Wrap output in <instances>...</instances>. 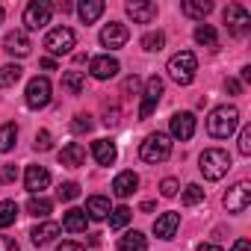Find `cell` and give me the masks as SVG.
<instances>
[{
    "instance_id": "obj_37",
    "label": "cell",
    "mask_w": 251,
    "mask_h": 251,
    "mask_svg": "<svg viewBox=\"0 0 251 251\" xmlns=\"http://www.w3.org/2000/svg\"><path fill=\"white\" fill-rule=\"evenodd\" d=\"M71 130L74 133H89L92 130V115H74V121H71Z\"/></svg>"
},
{
    "instance_id": "obj_45",
    "label": "cell",
    "mask_w": 251,
    "mask_h": 251,
    "mask_svg": "<svg viewBox=\"0 0 251 251\" xmlns=\"http://www.w3.org/2000/svg\"><path fill=\"white\" fill-rule=\"evenodd\" d=\"M56 251H83V245H80V242H59Z\"/></svg>"
},
{
    "instance_id": "obj_41",
    "label": "cell",
    "mask_w": 251,
    "mask_h": 251,
    "mask_svg": "<svg viewBox=\"0 0 251 251\" xmlns=\"http://www.w3.org/2000/svg\"><path fill=\"white\" fill-rule=\"evenodd\" d=\"M33 145H36V151H50V145H53V142H50V133H48V130H39Z\"/></svg>"
},
{
    "instance_id": "obj_29",
    "label": "cell",
    "mask_w": 251,
    "mask_h": 251,
    "mask_svg": "<svg viewBox=\"0 0 251 251\" xmlns=\"http://www.w3.org/2000/svg\"><path fill=\"white\" fill-rule=\"evenodd\" d=\"M62 89H65L68 95H80V92L86 89L83 71H65V74H62Z\"/></svg>"
},
{
    "instance_id": "obj_38",
    "label": "cell",
    "mask_w": 251,
    "mask_h": 251,
    "mask_svg": "<svg viewBox=\"0 0 251 251\" xmlns=\"http://www.w3.org/2000/svg\"><path fill=\"white\" fill-rule=\"evenodd\" d=\"M236 148H239V154H242V157H248V154H251V127H248V124L239 130V142H236Z\"/></svg>"
},
{
    "instance_id": "obj_25",
    "label": "cell",
    "mask_w": 251,
    "mask_h": 251,
    "mask_svg": "<svg viewBox=\"0 0 251 251\" xmlns=\"http://www.w3.org/2000/svg\"><path fill=\"white\" fill-rule=\"evenodd\" d=\"M56 233H59V225L56 222H42V225H36L30 230V239H33V245H48V242H53Z\"/></svg>"
},
{
    "instance_id": "obj_44",
    "label": "cell",
    "mask_w": 251,
    "mask_h": 251,
    "mask_svg": "<svg viewBox=\"0 0 251 251\" xmlns=\"http://www.w3.org/2000/svg\"><path fill=\"white\" fill-rule=\"evenodd\" d=\"M225 89H227L230 95H239V92H242V83H239V80H233V77H227V83H225Z\"/></svg>"
},
{
    "instance_id": "obj_14",
    "label": "cell",
    "mask_w": 251,
    "mask_h": 251,
    "mask_svg": "<svg viewBox=\"0 0 251 251\" xmlns=\"http://www.w3.org/2000/svg\"><path fill=\"white\" fill-rule=\"evenodd\" d=\"M24 186H27L30 195H42V189L50 186V172H48L45 166H27V172H24Z\"/></svg>"
},
{
    "instance_id": "obj_10",
    "label": "cell",
    "mask_w": 251,
    "mask_h": 251,
    "mask_svg": "<svg viewBox=\"0 0 251 251\" xmlns=\"http://www.w3.org/2000/svg\"><path fill=\"white\" fill-rule=\"evenodd\" d=\"M127 39H130V30L124 27V24H118V21H109V24L100 30V45L109 48V50L124 48V45H127Z\"/></svg>"
},
{
    "instance_id": "obj_51",
    "label": "cell",
    "mask_w": 251,
    "mask_h": 251,
    "mask_svg": "<svg viewBox=\"0 0 251 251\" xmlns=\"http://www.w3.org/2000/svg\"><path fill=\"white\" fill-rule=\"evenodd\" d=\"M3 15H6V9H3V6H0V24H3Z\"/></svg>"
},
{
    "instance_id": "obj_15",
    "label": "cell",
    "mask_w": 251,
    "mask_h": 251,
    "mask_svg": "<svg viewBox=\"0 0 251 251\" xmlns=\"http://www.w3.org/2000/svg\"><path fill=\"white\" fill-rule=\"evenodd\" d=\"M124 9H127V15L133 18V24H151L157 18V3L154 0H130Z\"/></svg>"
},
{
    "instance_id": "obj_20",
    "label": "cell",
    "mask_w": 251,
    "mask_h": 251,
    "mask_svg": "<svg viewBox=\"0 0 251 251\" xmlns=\"http://www.w3.org/2000/svg\"><path fill=\"white\" fill-rule=\"evenodd\" d=\"M92 157H95L100 166H112L115 157H118V148H115V142H109V139H95V145H92Z\"/></svg>"
},
{
    "instance_id": "obj_49",
    "label": "cell",
    "mask_w": 251,
    "mask_h": 251,
    "mask_svg": "<svg viewBox=\"0 0 251 251\" xmlns=\"http://www.w3.org/2000/svg\"><path fill=\"white\" fill-rule=\"evenodd\" d=\"M198 251H222L219 245H210V242H204V245H198Z\"/></svg>"
},
{
    "instance_id": "obj_12",
    "label": "cell",
    "mask_w": 251,
    "mask_h": 251,
    "mask_svg": "<svg viewBox=\"0 0 251 251\" xmlns=\"http://www.w3.org/2000/svg\"><path fill=\"white\" fill-rule=\"evenodd\" d=\"M169 130H172L175 139L189 142V139L195 136V115H192V112H175L172 121H169Z\"/></svg>"
},
{
    "instance_id": "obj_46",
    "label": "cell",
    "mask_w": 251,
    "mask_h": 251,
    "mask_svg": "<svg viewBox=\"0 0 251 251\" xmlns=\"http://www.w3.org/2000/svg\"><path fill=\"white\" fill-rule=\"evenodd\" d=\"M139 89V77H127L124 80V92H136Z\"/></svg>"
},
{
    "instance_id": "obj_3",
    "label": "cell",
    "mask_w": 251,
    "mask_h": 251,
    "mask_svg": "<svg viewBox=\"0 0 251 251\" xmlns=\"http://www.w3.org/2000/svg\"><path fill=\"white\" fill-rule=\"evenodd\" d=\"M169 77L177 83V86H189L192 80H195V71H198V59H195V53L192 50H180V53H175L172 59H169Z\"/></svg>"
},
{
    "instance_id": "obj_43",
    "label": "cell",
    "mask_w": 251,
    "mask_h": 251,
    "mask_svg": "<svg viewBox=\"0 0 251 251\" xmlns=\"http://www.w3.org/2000/svg\"><path fill=\"white\" fill-rule=\"evenodd\" d=\"M0 251H21L12 236H0Z\"/></svg>"
},
{
    "instance_id": "obj_9",
    "label": "cell",
    "mask_w": 251,
    "mask_h": 251,
    "mask_svg": "<svg viewBox=\"0 0 251 251\" xmlns=\"http://www.w3.org/2000/svg\"><path fill=\"white\" fill-rule=\"evenodd\" d=\"M160 98H163V80L154 74V77H148V83H145V95H142V106H139V118H151V112L157 109V103H160Z\"/></svg>"
},
{
    "instance_id": "obj_6",
    "label": "cell",
    "mask_w": 251,
    "mask_h": 251,
    "mask_svg": "<svg viewBox=\"0 0 251 251\" xmlns=\"http://www.w3.org/2000/svg\"><path fill=\"white\" fill-rule=\"evenodd\" d=\"M50 15H53V6L48 0H33L24 9V27L27 30H42V27L50 24Z\"/></svg>"
},
{
    "instance_id": "obj_42",
    "label": "cell",
    "mask_w": 251,
    "mask_h": 251,
    "mask_svg": "<svg viewBox=\"0 0 251 251\" xmlns=\"http://www.w3.org/2000/svg\"><path fill=\"white\" fill-rule=\"evenodd\" d=\"M103 124H106V127H115V124H118V109H115V106H106V112H103Z\"/></svg>"
},
{
    "instance_id": "obj_48",
    "label": "cell",
    "mask_w": 251,
    "mask_h": 251,
    "mask_svg": "<svg viewBox=\"0 0 251 251\" xmlns=\"http://www.w3.org/2000/svg\"><path fill=\"white\" fill-rule=\"evenodd\" d=\"M42 68H45V71H56V62L48 56V59H42Z\"/></svg>"
},
{
    "instance_id": "obj_2",
    "label": "cell",
    "mask_w": 251,
    "mask_h": 251,
    "mask_svg": "<svg viewBox=\"0 0 251 251\" xmlns=\"http://www.w3.org/2000/svg\"><path fill=\"white\" fill-rule=\"evenodd\" d=\"M236 124H239V109L236 106H216L207 118V133L216 136V139H227L233 130H236Z\"/></svg>"
},
{
    "instance_id": "obj_13",
    "label": "cell",
    "mask_w": 251,
    "mask_h": 251,
    "mask_svg": "<svg viewBox=\"0 0 251 251\" xmlns=\"http://www.w3.org/2000/svg\"><path fill=\"white\" fill-rule=\"evenodd\" d=\"M89 71H92L95 80H112V77L121 71V65H118L115 56L103 53V56H92V59H89Z\"/></svg>"
},
{
    "instance_id": "obj_18",
    "label": "cell",
    "mask_w": 251,
    "mask_h": 251,
    "mask_svg": "<svg viewBox=\"0 0 251 251\" xmlns=\"http://www.w3.org/2000/svg\"><path fill=\"white\" fill-rule=\"evenodd\" d=\"M59 163H62L65 169H80V166L86 163V148H83L80 142H68V145L59 151Z\"/></svg>"
},
{
    "instance_id": "obj_11",
    "label": "cell",
    "mask_w": 251,
    "mask_h": 251,
    "mask_svg": "<svg viewBox=\"0 0 251 251\" xmlns=\"http://www.w3.org/2000/svg\"><path fill=\"white\" fill-rule=\"evenodd\" d=\"M225 24H227V30H230L233 36H245V33L251 30V15H248L239 3H230V6L225 9Z\"/></svg>"
},
{
    "instance_id": "obj_34",
    "label": "cell",
    "mask_w": 251,
    "mask_h": 251,
    "mask_svg": "<svg viewBox=\"0 0 251 251\" xmlns=\"http://www.w3.org/2000/svg\"><path fill=\"white\" fill-rule=\"evenodd\" d=\"M163 45H166V36L157 30V33H145L142 36V48L145 50H151V53H157V50H163Z\"/></svg>"
},
{
    "instance_id": "obj_17",
    "label": "cell",
    "mask_w": 251,
    "mask_h": 251,
    "mask_svg": "<svg viewBox=\"0 0 251 251\" xmlns=\"http://www.w3.org/2000/svg\"><path fill=\"white\" fill-rule=\"evenodd\" d=\"M136 186H139V175H136V172H121V175H115V180H112V192H115L118 198H130V195L136 192Z\"/></svg>"
},
{
    "instance_id": "obj_26",
    "label": "cell",
    "mask_w": 251,
    "mask_h": 251,
    "mask_svg": "<svg viewBox=\"0 0 251 251\" xmlns=\"http://www.w3.org/2000/svg\"><path fill=\"white\" fill-rule=\"evenodd\" d=\"M145 248H148V239L142 230H127L118 239V251H145Z\"/></svg>"
},
{
    "instance_id": "obj_1",
    "label": "cell",
    "mask_w": 251,
    "mask_h": 251,
    "mask_svg": "<svg viewBox=\"0 0 251 251\" xmlns=\"http://www.w3.org/2000/svg\"><path fill=\"white\" fill-rule=\"evenodd\" d=\"M230 154L225 148H207L201 157H198V169L204 175V180H222L227 172H230Z\"/></svg>"
},
{
    "instance_id": "obj_50",
    "label": "cell",
    "mask_w": 251,
    "mask_h": 251,
    "mask_svg": "<svg viewBox=\"0 0 251 251\" xmlns=\"http://www.w3.org/2000/svg\"><path fill=\"white\" fill-rule=\"evenodd\" d=\"M242 80H245V83L251 80V65H245V68H242Z\"/></svg>"
},
{
    "instance_id": "obj_4",
    "label": "cell",
    "mask_w": 251,
    "mask_h": 251,
    "mask_svg": "<svg viewBox=\"0 0 251 251\" xmlns=\"http://www.w3.org/2000/svg\"><path fill=\"white\" fill-rule=\"evenodd\" d=\"M139 157H142L145 163H151V166L166 163V160L172 157V136H166V133H151V136H145V142H142V148H139Z\"/></svg>"
},
{
    "instance_id": "obj_35",
    "label": "cell",
    "mask_w": 251,
    "mask_h": 251,
    "mask_svg": "<svg viewBox=\"0 0 251 251\" xmlns=\"http://www.w3.org/2000/svg\"><path fill=\"white\" fill-rule=\"evenodd\" d=\"M204 201V189L198 186V183H189L186 189H183V204L186 207H195V204H201Z\"/></svg>"
},
{
    "instance_id": "obj_7",
    "label": "cell",
    "mask_w": 251,
    "mask_h": 251,
    "mask_svg": "<svg viewBox=\"0 0 251 251\" xmlns=\"http://www.w3.org/2000/svg\"><path fill=\"white\" fill-rule=\"evenodd\" d=\"M74 42H77V36H74L71 27H53V30L48 33V39H45V48H48L53 56H62V53H71Z\"/></svg>"
},
{
    "instance_id": "obj_22",
    "label": "cell",
    "mask_w": 251,
    "mask_h": 251,
    "mask_svg": "<svg viewBox=\"0 0 251 251\" xmlns=\"http://www.w3.org/2000/svg\"><path fill=\"white\" fill-rule=\"evenodd\" d=\"M109 213H112L109 198H103V195H92V198L86 201V216H89V219L103 222V219H109Z\"/></svg>"
},
{
    "instance_id": "obj_19",
    "label": "cell",
    "mask_w": 251,
    "mask_h": 251,
    "mask_svg": "<svg viewBox=\"0 0 251 251\" xmlns=\"http://www.w3.org/2000/svg\"><path fill=\"white\" fill-rule=\"evenodd\" d=\"M177 227H180V213H163V216H157V222H154V233H157L160 239H172V236L177 233Z\"/></svg>"
},
{
    "instance_id": "obj_33",
    "label": "cell",
    "mask_w": 251,
    "mask_h": 251,
    "mask_svg": "<svg viewBox=\"0 0 251 251\" xmlns=\"http://www.w3.org/2000/svg\"><path fill=\"white\" fill-rule=\"evenodd\" d=\"M18 219V204L15 201H0V227H9Z\"/></svg>"
},
{
    "instance_id": "obj_5",
    "label": "cell",
    "mask_w": 251,
    "mask_h": 251,
    "mask_svg": "<svg viewBox=\"0 0 251 251\" xmlns=\"http://www.w3.org/2000/svg\"><path fill=\"white\" fill-rule=\"evenodd\" d=\"M24 100L30 109H45L50 103V80L48 77H33L27 83V92H24Z\"/></svg>"
},
{
    "instance_id": "obj_30",
    "label": "cell",
    "mask_w": 251,
    "mask_h": 251,
    "mask_svg": "<svg viewBox=\"0 0 251 251\" xmlns=\"http://www.w3.org/2000/svg\"><path fill=\"white\" fill-rule=\"evenodd\" d=\"M15 142H18V127H15V121H9V124H3V127H0V154L12 151Z\"/></svg>"
},
{
    "instance_id": "obj_21",
    "label": "cell",
    "mask_w": 251,
    "mask_h": 251,
    "mask_svg": "<svg viewBox=\"0 0 251 251\" xmlns=\"http://www.w3.org/2000/svg\"><path fill=\"white\" fill-rule=\"evenodd\" d=\"M180 12H183L186 18L204 21V18L213 12V0H183V3H180Z\"/></svg>"
},
{
    "instance_id": "obj_31",
    "label": "cell",
    "mask_w": 251,
    "mask_h": 251,
    "mask_svg": "<svg viewBox=\"0 0 251 251\" xmlns=\"http://www.w3.org/2000/svg\"><path fill=\"white\" fill-rule=\"evenodd\" d=\"M130 219H133V210L121 204V207H115V210L109 213V227H112V230H121V227H127Z\"/></svg>"
},
{
    "instance_id": "obj_23",
    "label": "cell",
    "mask_w": 251,
    "mask_h": 251,
    "mask_svg": "<svg viewBox=\"0 0 251 251\" xmlns=\"http://www.w3.org/2000/svg\"><path fill=\"white\" fill-rule=\"evenodd\" d=\"M103 0H83V3L77 6V15H80V21L83 24H95L100 15H103Z\"/></svg>"
},
{
    "instance_id": "obj_27",
    "label": "cell",
    "mask_w": 251,
    "mask_h": 251,
    "mask_svg": "<svg viewBox=\"0 0 251 251\" xmlns=\"http://www.w3.org/2000/svg\"><path fill=\"white\" fill-rule=\"evenodd\" d=\"M50 210H53V201H50V198L33 195V198L27 201V213H30V216H36V219H48V216H50Z\"/></svg>"
},
{
    "instance_id": "obj_16",
    "label": "cell",
    "mask_w": 251,
    "mask_h": 251,
    "mask_svg": "<svg viewBox=\"0 0 251 251\" xmlns=\"http://www.w3.org/2000/svg\"><path fill=\"white\" fill-rule=\"evenodd\" d=\"M3 50H6L9 56H27V53L33 50L30 36H27L24 30H12V33L3 39Z\"/></svg>"
},
{
    "instance_id": "obj_40",
    "label": "cell",
    "mask_w": 251,
    "mask_h": 251,
    "mask_svg": "<svg viewBox=\"0 0 251 251\" xmlns=\"http://www.w3.org/2000/svg\"><path fill=\"white\" fill-rule=\"evenodd\" d=\"M177 189H180V183H177L175 177H166V180L160 183V192H163V198H175V195H177Z\"/></svg>"
},
{
    "instance_id": "obj_24",
    "label": "cell",
    "mask_w": 251,
    "mask_h": 251,
    "mask_svg": "<svg viewBox=\"0 0 251 251\" xmlns=\"http://www.w3.org/2000/svg\"><path fill=\"white\" fill-rule=\"evenodd\" d=\"M86 225H89V216H86V210H77V207H71V210L65 213V219H62V227H65L68 233H83Z\"/></svg>"
},
{
    "instance_id": "obj_36",
    "label": "cell",
    "mask_w": 251,
    "mask_h": 251,
    "mask_svg": "<svg viewBox=\"0 0 251 251\" xmlns=\"http://www.w3.org/2000/svg\"><path fill=\"white\" fill-rule=\"evenodd\" d=\"M56 195H59V201H74V198L80 195V183L68 180V183H62V186L56 189Z\"/></svg>"
},
{
    "instance_id": "obj_8",
    "label": "cell",
    "mask_w": 251,
    "mask_h": 251,
    "mask_svg": "<svg viewBox=\"0 0 251 251\" xmlns=\"http://www.w3.org/2000/svg\"><path fill=\"white\" fill-rule=\"evenodd\" d=\"M225 207H227V213H245L248 210V204H251V183L248 180H239V183H233L227 192H225Z\"/></svg>"
},
{
    "instance_id": "obj_32",
    "label": "cell",
    "mask_w": 251,
    "mask_h": 251,
    "mask_svg": "<svg viewBox=\"0 0 251 251\" xmlns=\"http://www.w3.org/2000/svg\"><path fill=\"white\" fill-rule=\"evenodd\" d=\"M192 36H195V42L204 45V48H216V45H219V36H216V30H213L210 24H198Z\"/></svg>"
},
{
    "instance_id": "obj_39",
    "label": "cell",
    "mask_w": 251,
    "mask_h": 251,
    "mask_svg": "<svg viewBox=\"0 0 251 251\" xmlns=\"http://www.w3.org/2000/svg\"><path fill=\"white\" fill-rule=\"evenodd\" d=\"M18 180V166L6 163V166H0V183H15Z\"/></svg>"
},
{
    "instance_id": "obj_28",
    "label": "cell",
    "mask_w": 251,
    "mask_h": 251,
    "mask_svg": "<svg viewBox=\"0 0 251 251\" xmlns=\"http://www.w3.org/2000/svg\"><path fill=\"white\" fill-rule=\"evenodd\" d=\"M21 74H24V68H21L18 62L0 65V89H9V86H15V83L21 80Z\"/></svg>"
},
{
    "instance_id": "obj_47",
    "label": "cell",
    "mask_w": 251,
    "mask_h": 251,
    "mask_svg": "<svg viewBox=\"0 0 251 251\" xmlns=\"http://www.w3.org/2000/svg\"><path fill=\"white\" fill-rule=\"evenodd\" d=\"M230 251H251V242H248V239H236Z\"/></svg>"
}]
</instances>
